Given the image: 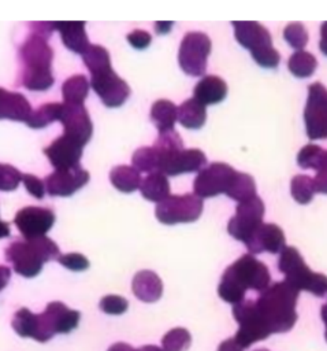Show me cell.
I'll list each match as a JSON object with an SVG mask.
<instances>
[{
    "label": "cell",
    "mask_w": 327,
    "mask_h": 351,
    "mask_svg": "<svg viewBox=\"0 0 327 351\" xmlns=\"http://www.w3.org/2000/svg\"><path fill=\"white\" fill-rule=\"evenodd\" d=\"M298 291L287 281H279L263 291L254 300L257 318L270 335L290 330L297 321Z\"/></svg>",
    "instance_id": "obj_1"
},
{
    "label": "cell",
    "mask_w": 327,
    "mask_h": 351,
    "mask_svg": "<svg viewBox=\"0 0 327 351\" xmlns=\"http://www.w3.org/2000/svg\"><path fill=\"white\" fill-rule=\"evenodd\" d=\"M270 282L271 276L267 266L252 254H245L224 270L218 293L224 302L237 304L244 300L248 289L261 293L270 287Z\"/></svg>",
    "instance_id": "obj_2"
},
{
    "label": "cell",
    "mask_w": 327,
    "mask_h": 351,
    "mask_svg": "<svg viewBox=\"0 0 327 351\" xmlns=\"http://www.w3.org/2000/svg\"><path fill=\"white\" fill-rule=\"evenodd\" d=\"M53 51L45 38L31 34L19 48L21 82L30 90H47L53 82L52 74Z\"/></svg>",
    "instance_id": "obj_3"
},
{
    "label": "cell",
    "mask_w": 327,
    "mask_h": 351,
    "mask_svg": "<svg viewBox=\"0 0 327 351\" xmlns=\"http://www.w3.org/2000/svg\"><path fill=\"white\" fill-rule=\"evenodd\" d=\"M60 256V250L49 237L15 240L5 248V259L14 270L27 278L36 277L44 263Z\"/></svg>",
    "instance_id": "obj_4"
},
{
    "label": "cell",
    "mask_w": 327,
    "mask_h": 351,
    "mask_svg": "<svg viewBox=\"0 0 327 351\" xmlns=\"http://www.w3.org/2000/svg\"><path fill=\"white\" fill-rule=\"evenodd\" d=\"M278 269L285 274V281L298 292L306 291L317 298L327 295V276L312 271L296 247L286 245L280 251Z\"/></svg>",
    "instance_id": "obj_5"
},
{
    "label": "cell",
    "mask_w": 327,
    "mask_h": 351,
    "mask_svg": "<svg viewBox=\"0 0 327 351\" xmlns=\"http://www.w3.org/2000/svg\"><path fill=\"white\" fill-rule=\"evenodd\" d=\"M235 40L246 49L250 51L253 60L265 69H275L279 64L280 55L272 47L270 32L260 23L253 21H234Z\"/></svg>",
    "instance_id": "obj_6"
},
{
    "label": "cell",
    "mask_w": 327,
    "mask_h": 351,
    "mask_svg": "<svg viewBox=\"0 0 327 351\" xmlns=\"http://www.w3.org/2000/svg\"><path fill=\"white\" fill-rule=\"evenodd\" d=\"M79 311L68 308L62 302H51L44 313L37 314L34 340L45 343L57 333H70L78 326Z\"/></svg>",
    "instance_id": "obj_7"
},
{
    "label": "cell",
    "mask_w": 327,
    "mask_h": 351,
    "mask_svg": "<svg viewBox=\"0 0 327 351\" xmlns=\"http://www.w3.org/2000/svg\"><path fill=\"white\" fill-rule=\"evenodd\" d=\"M211 38L201 32H189L181 41L178 51L179 67L193 77H204L207 59L211 53Z\"/></svg>",
    "instance_id": "obj_8"
},
{
    "label": "cell",
    "mask_w": 327,
    "mask_h": 351,
    "mask_svg": "<svg viewBox=\"0 0 327 351\" xmlns=\"http://www.w3.org/2000/svg\"><path fill=\"white\" fill-rule=\"evenodd\" d=\"M202 213V200L194 193L170 195L157 203L155 214L164 225L194 222Z\"/></svg>",
    "instance_id": "obj_9"
},
{
    "label": "cell",
    "mask_w": 327,
    "mask_h": 351,
    "mask_svg": "<svg viewBox=\"0 0 327 351\" xmlns=\"http://www.w3.org/2000/svg\"><path fill=\"white\" fill-rule=\"evenodd\" d=\"M157 154V171L164 176H179L183 173L200 171L207 165L205 154L198 148L190 149H159L153 147Z\"/></svg>",
    "instance_id": "obj_10"
},
{
    "label": "cell",
    "mask_w": 327,
    "mask_h": 351,
    "mask_svg": "<svg viewBox=\"0 0 327 351\" xmlns=\"http://www.w3.org/2000/svg\"><path fill=\"white\" fill-rule=\"evenodd\" d=\"M304 121L306 136L311 140L327 138V89L320 82L308 86Z\"/></svg>",
    "instance_id": "obj_11"
},
{
    "label": "cell",
    "mask_w": 327,
    "mask_h": 351,
    "mask_svg": "<svg viewBox=\"0 0 327 351\" xmlns=\"http://www.w3.org/2000/svg\"><path fill=\"white\" fill-rule=\"evenodd\" d=\"M264 203L259 196L238 203L235 214L231 217L227 225V232L230 236L245 243L264 223Z\"/></svg>",
    "instance_id": "obj_12"
},
{
    "label": "cell",
    "mask_w": 327,
    "mask_h": 351,
    "mask_svg": "<svg viewBox=\"0 0 327 351\" xmlns=\"http://www.w3.org/2000/svg\"><path fill=\"white\" fill-rule=\"evenodd\" d=\"M90 86L99 95L103 104L115 108L120 107L130 96V88L111 66L90 74Z\"/></svg>",
    "instance_id": "obj_13"
},
{
    "label": "cell",
    "mask_w": 327,
    "mask_h": 351,
    "mask_svg": "<svg viewBox=\"0 0 327 351\" xmlns=\"http://www.w3.org/2000/svg\"><path fill=\"white\" fill-rule=\"evenodd\" d=\"M235 171L237 170H234L227 163H211L209 166L200 170L197 177L194 178V195L202 200L205 197H213L220 193H226Z\"/></svg>",
    "instance_id": "obj_14"
},
{
    "label": "cell",
    "mask_w": 327,
    "mask_h": 351,
    "mask_svg": "<svg viewBox=\"0 0 327 351\" xmlns=\"http://www.w3.org/2000/svg\"><path fill=\"white\" fill-rule=\"evenodd\" d=\"M233 315L239 328L234 336L237 343L245 350L256 341H261L270 336L267 329L257 318L254 300H242L233 307Z\"/></svg>",
    "instance_id": "obj_15"
},
{
    "label": "cell",
    "mask_w": 327,
    "mask_h": 351,
    "mask_svg": "<svg viewBox=\"0 0 327 351\" xmlns=\"http://www.w3.org/2000/svg\"><path fill=\"white\" fill-rule=\"evenodd\" d=\"M14 223L23 239H37L45 236L47 232L53 226L55 214L52 210L45 207L27 206L16 213Z\"/></svg>",
    "instance_id": "obj_16"
},
{
    "label": "cell",
    "mask_w": 327,
    "mask_h": 351,
    "mask_svg": "<svg viewBox=\"0 0 327 351\" xmlns=\"http://www.w3.org/2000/svg\"><path fill=\"white\" fill-rule=\"evenodd\" d=\"M82 149L83 147L78 141L62 134L44 148V154L55 170H68L79 166Z\"/></svg>",
    "instance_id": "obj_17"
},
{
    "label": "cell",
    "mask_w": 327,
    "mask_h": 351,
    "mask_svg": "<svg viewBox=\"0 0 327 351\" xmlns=\"http://www.w3.org/2000/svg\"><path fill=\"white\" fill-rule=\"evenodd\" d=\"M89 173L81 166L68 170H55L45 180V191L51 196L67 197L89 181Z\"/></svg>",
    "instance_id": "obj_18"
},
{
    "label": "cell",
    "mask_w": 327,
    "mask_h": 351,
    "mask_svg": "<svg viewBox=\"0 0 327 351\" xmlns=\"http://www.w3.org/2000/svg\"><path fill=\"white\" fill-rule=\"evenodd\" d=\"M60 122L63 123V134L78 141L82 147L88 144L93 133V125L85 106H66L63 104V112Z\"/></svg>",
    "instance_id": "obj_19"
},
{
    "label": "cell",
    "mask_w": 327,
    "mask_h": 351,
    "mask_svg": "<svg viewBox=\"0 0 327 351\" xmlns=\"http://www.w3.org/2000/svg\"><path fill=\"white\" fill-rule=\"evenodd\" d=\"M250 254H280L286 247L283 230L275 223H263L245 243Z\"/></svg>",
    "instance_id": "obj_20"
},
{
    "label": "cell",
    "mask_w": 327,
    "mask_h": 351,
    "mask_svg": "<svg viewBox=\"0 0 327 351\" xmlns=\"http://www.w3.org/2000/svg\"><path fill=\"white\" fill-rule=\"evenodd\" d=\"M31 112L33 108L22 93L0 88V119L27 122Z\"/></svg>",
    "instance_id": "obj_21"
},
{
    "label": "cell",
    "mask_w": 327,
    "mask_h": 351,
    "mask_svg": "<svg viewBox=\"0 0 327 351\" xmlns=\"http://www.w3.org/2000/svg\"><path fill=\"white\" fill-rule=\"evenodd\" d=\"M131 289L140 300L145 303H153L161 298L163 284L155 271L141 270L134 276Z\"/></svg>",
    "instance_id": "obj_22"
},
{
    "label": "cell",
    "mask_w": 327,
    "mask_h": 351,
    "mask_svg": "<svg viewBox=\"0 0 327 351\" xmlns=\"http://www.w3.org/2000/svg\"><path fill=\"white\" fill-rule=\"evenodd\" d=\"M227 95V84L218 75H204L194 86L193 99L202 106L218 104Z\"/></svg>",
    "instance_id": "obj_23"
},
{
    "label": "cell",
    "mask_w": 327,
    "mask_h": 351,
    "mask_svg": "<svg viewBox=\"0 0 327 351\" xmlns=\"http://www.w3.org/2000/svg\"><path fill=\"white\" fill-rule=\"evenodd\" d=\"M55 30H59L62 41L70 51L82 55L89 47V38L85 32V22H53Z\"/></svg>",
    "instance_id": "obj_24"
},
{
    "label": "cell",
    "mask_w": 327,
    "mask_h": 351,
    "mask_svg": "<svg viewBox=\"0 0 327 351\" xmlns=\"http://www.w3.org/2000/svg\"><path fill=\"white\" fill-rule=\"evenodd\" d=\"M140 192L142 197H145L149 202L160 203L166 197H168L170 193V182L167 180V176H164L160 171L149 173L140 185Z\"/></svg>",
    "instance_id": "obj_25"
},
{
    "label": "cell",
    "mask_w": 327,
    "mask_h": 351,
    "mask_svg": "<svg viewBox=\"0 0 327 351\" xmlns=\"http://www.w3.org/2000/svg\"><path fill=\"white\" fill-rule=\"evenodd\" d=\"M151 119L159 133L174 130V125L178 121V107L170 100L160 99L151 107Z\"/></svg>",
    "instance_id": "obj_26"
},
{
    "label": "cell",
    "mask_w": 327,
    "mask_h": 351,
    "mask_svg": "<svg viewBox=\"0 0 327 351\" xmlns=\"http://www.w3.org/2000/svg\"><path fill=\"white\" fill-rule=\"evenodd\" d=\"M90 84L83 74H77L66 80L62 85L63 104L66 106H83V101L89 93Z\"/></svg>",
    "instance_id": "obj_27"
},
{
    "label": "cell",
    "mask_w": 327,
    "mask_h": 351,
    "mask_svg": "<svg viewBox=\"0 0 327 351\" xmlns=\"http://www.w3.org/2000/svg\"><path fill=\"white\" fill-rule=\"evenodd\" d=\"M207 119L205 106L196 99H187L178 107V122L186 129H200Z\"/></svg>",
    "instance_id": "obj_28"
},
{
    "label": "cell",
    "mask_w": 327,
    "mask_h": 351,
    "mask_svg": "<svg viewBox=\"0 0 327 351\" xmlns=\"http://www.w3.org/2000/svg\"><path fill=\"white\" fill-rule=\"evenodd\" d=\"M224 195H227L233 200H237L238 203L246 202V200L257 196L256 182L252 176H249L246 173L235 171V174L230 182V186L227 188Z\"/></svg>",
    "instance_id": "obj_29"
},
{
    "label": "cell",
    "mask_w": 327,
    "mask_h": 351,
    "mask_svg": "<svg viewBox=\"0 0 327 351\" xmlns=\"http://www.w3.org/2000/svg\"><path fill=\"white\" fill-rule=\"evenodd\" d=\"M111 184L120 192L130 193L140 188L141 176L133 166H116L109 173Z\"/></svg>",
    "instance_id": "obj_30"
},
{
    "label": "cell",
    "mask_w": 327,
    "mask_h": 351,
    "mask_svg": "<svg viewBox=\"0 0 327 351\" xmlns=\"http://www.w3.org/2000/svg\"><path fill=\"white\" fill-rule=\"evenodd\" d=\"M63 112L62 103H47L40 106L31 112L26 125L31 129H41L51 125L55 121H60Z\"/></svg>",
    "instance_id": "obj_31"
},
{
    "label": "cell",
    "mask_w": 327,
    "mask_h": 351,
    "mask_svg": "<svg viewBox=\"0 0 327 351\" xmlns=\"http://www.w3.org/2000/svg\"><path fill=\"white\" fill-rule=\"evenodd\" d=\"M317 66L316 58L306 51H296L287 60L289 71L298 78L311 77Z\"/></svg>",
    "instance_id": "obj_32"
},
{
    "label": "cell",
    "mask_w": 327,
    "mask_h": 351,
    "mask_svg": "<svg viewBox=\"0 0 327 351\" xmlns=\"http://www.w3.org/2000/svg\"><path fill=\"white\" fill-rule=\"evenodd\" d=\"M290 192L293 199L300 203V204H308L312 202L313 195H315V185H313V178L305 174H298L293 177L290 182Z\"/></svg>",
    "instance_id": "obj_33"
},
{
    "label": "cell",
    "mask_w": 327,
    "mask_h": 351,
    "mask_svg": "<svg viewBox=\"0 0 327 351\" xmlns=\"http://www.w3.org/2000/svg\"><path fill=\"white\" fill-rule=\"evenodd\" d=\"M190 343V333L185 328H174L161 339V351H187Z\"/></svg>",
    "instance_id": "obj_34"
},
{
    "label": "cell",
    "mask_w": 327,
    "mask_h": 351,
    "mask_svg": "<svg viewBox=\"0 0 327 351\" xmlns=\"http://www.w3.org/2000/svg\"><path fill=\"white\" fill-rule=\"evenodd\" d=\"M82 59H83L86 69L90 71V74L97 70L111 66V59H109L108 51L100 45L90 44V47L82 53Z\"/></svg>",
    "instance_id": "obj_35"
},
{
    "label": "cell",
    "mask_w": 327,
    "mask_h": 351,
    "mask_svg": "<svg viewBox=\"0 0 327 351\" xmlns=\"http://www.w3.org/2000/svg\"><path fill=\"white\" fill-rule=\"evenodd\" d=\"M36 318L37 314H33L29 308H19L12 318L14 330L22 337H34L36 333Z\"/></svg>",
    "instance_id": "obj_36"
},
{
    "label": "cell",
    "mask_w": 327,
    "mask_h": 351,
    "mask_svg": "<svg viewBox=\"0 0 327 351\" xmlns=\"http://www.w3.org/2000/svg\"><path fill=\"white\" fill-rule=\"evenodd\" d=\"M131 163L138 173L157 171V154L153 147H141L133 154Z\"/></svg>",
    "instance_id": "obj_37"
},
{
    "label": "cell",
    "mask_w": 327,
    "mask_h": 351,
    "mask_svg": "<svg viewBox=\"0 0 327 351\" xmlns=\"http://www.w3.org/2000/svg\"><path fill=\"white\" fill-rule=\"evenodd\" d=\"M326 149L316 144H308L302 147L297 155V163L302 169H313L317 170L323 160Z\"/></svg>",
    "instance_id": "obj_38"
},
{
    "label": "cell",
    "mask_w": 327,
    "mask_h": 351,
    "mask_svg": "<svg viewBox=\"0 0 327 351\" xmlns=\"http://www.w3.org/2000/svg\"><path fill=\"white\" fill-rule=\"evenodd\" d=\"M283 38L294 49L302 51V48L308 44V32L304 25L298 22L289 23L283 30Z\"/></svg>",
    "instance_id": "obj_39"
},
{
    "label": "cell",
    "mask_w": 327,
    "mask_h": 351,
    "mask_svg": "<svg viewBox=\"0 0 327 351\" xmlns=\"http://www.w3.org/2000/svg\"><path fill=\"white\" fill-rule=\"evenodd\" d=\"M22 181V173L11 165L0 163V191L8 192L18 188Z\"/></svg>",
    "instance_id": "obj_40"
},
{
    "label": "cell",
    "mask_w": 327,
    "mask_h": 351,
    "mask_svg": "<svg viewBox=\"0 0 327 351\" xmlns=\"http://www.w3.org/2000/svg\"><path fill=\"white\" fill-rule=\"evenodd\" d=\"M129 307V302L119 295H107L100 300V308L105 314L119 315L123 314Z\"/></svg>",
    "instance_id": "obj_41"
},
{
    "label": "cell",
    "mask_w": 327,
    "mask_h": 351,
    "mask_svg": "<svg viewBox=\"0 0 327 351\" xmlns=\"http://www.w3.org/2000/svg\"><path fill=\"white\" fill-rule=\"evenodd\" d=\"M59 263L71 271H83L89 267V261L82 254L70 252L57 258Z\"/></svg>",
    "instance_id": "obj_42"
},
{
    "label": "cell",
    "mask_w": 327,
    "mask_h": 351,
    "mask_svg": "<svg viewBox=\"0 0 327 351\" xmlns=\"http://www.w3.org/2000/svg\"><path fill=\"white\" fill-rule=\"evenodd\" d=\"M22 182L25 184L26 191L36 199H42L45 195V184L38 177L33 174H22Z\"/></svg>",
    "instance_id": "obj_43"
},
{
    "label": "cell",
    "mask_w": 327,
    "mask_h": 351,
    "mask_svg": "<svg viewBox=\"0 0 327 351\" xmlns=\"http://www.w3.org/2000/svg\"><path fill=\"white\" fill-rule=\"evenodd\" d=\"M127 41L135 49H145V48L149 47V44L152 41V37L148 32L137 29V30H133L127 34Z\"/></svg>",
    "instance_id": "obj_44"
},
{
    "label": "cell",
    "mask_w": 327,
    "mask_h": 351,
    "mask_svg": "<svg viewBox=\"0 0 327 351\" xmlns=\"http://www.w3.org/2000/svg\"><path fill=\"white\" fill-rule=\"evenodd\" d=\"M315 191L319 193L327 195V151L324 152L320 167L316 170V176L313 178Z\"/></svg>",
    "instance_id": "obj_45"
},
{
    "label": "cell",
    "mask_w": 327,
    "mask_h": 351,
    "mask_svg": "<svg viewBox=\"0 0 327 351\" xmlns=\"http://www.w3.org/2000/svg\"><path fill=\"white\" fill-rule=\"evenodd\" d=\"M31 27V34H36V36H40L42 38H48L52 32L55 30V25L53 22H34L30 25Z\"/></svg>",
    "instance_id": "obj_46"
},
{
    "label": "cell",
    "mask_w": 327,
    "mask_h": 351,
    "mask_svg": "<svg viewBox=\"0 0 327 351\" xmlns=\"http://www.w3.org/2000/svg\"><path fill=\"white\" fill-rule=\"evenodd\" d=\"M218 351H244V348L237 343L234 337H230L220 343Z\"/></svg>",
    "instance_id": "obj_47"
},
{
    "label": "cell",
    "mask_w": 327,
    "mask_h": 351,
    "mask_svg": "<svg viewBox=\"0 0 327 351\" xmlns=\"http://www.w3.org/2000/svg\"><path fill=\"white\" fill-rule=\"evenodd\" d=\"M319 48L323 52V55L327 56V22H324L320 26V43H319Z\"/></svg>",
    "instance_id": "obj_48"
},
{
    "label": "cell",
    "mask_w": 327,
    "mask_h": 351,
    "mask_svg": "<svg viewBox=\"0 0 327 351\" xmlns=\"http://www.w3.org/2000/svg\"><path fill=\"white\" fill-rule=\"evenodd\" d=\"M11 277V270L7 266H0V291L8 284Z\"/></svg>",
    "instance_id": "obj_49"
},
{
    "label": "cell",
    "mask_w": 327,
    "mask_h": 351,
    "mask_svg": "<svg viewBox=\"0 0 327 351\" xmlns=\"http://www.w3.org/2000/svg\"><path fill=\"white\" fill-rule=\"evenodd\" d=\"M172 27V22H156L155 30L157 34H167Z\"/></svg>",
    "instance_id": "obj_50"
},
{
    "label": "cell",
    "mask_w": 327,
    "mask_h": 351,
    "mask_svg": "<svg viewBox=\"0 0 327 351\" xmlns=\"http://www.w3.org/2000/svg\"><path fill=\"white\" fill-rule=\"evenodd\" d=\"M108 351H137V350H134L130 344H127V343H115V344H112L109 348H108Z\"/></svg>",
    "instance_id": "obj_51"
},
{
    "label": "cell",
    "mask_w": 327,
    "mask_h": 351,
    "mask_svg": "<svg viewBox=\"0 0 327 351\" xmlns=\"http://www.w3.org/2000/svg\"><path fill=\"white\" fill-rule=\"evenodd\" d=\"M10 236V225L0 219V239Z\"/></svg>",
    "instance_id": "obj_52"
},
{
    "label": "cell",
    "mask_w": 327,
    "mask_h": 351,
    "mask_svg": "<svg viewBox=\"0 0 327 351\" xmlns=\"http://www.w3.org/2000/svg\"><path fill=\"white\" fill-rule=\"evenodd\" d=\"M320 315H322V319H323V322H324V325H326V333H324V336H326V340H327V303L322 306Z\"/></svg>",
    "instance_id": "obj_53"
},
{
    "label": "cell",
    "mask_w": 327,
    "mask_h": 351,
    "mask_svg": "<svg viewBox=\"0 0 327 351\" xmlns=\"http://www.w3.org/2000/svg\"><path fill=\"white\" fill-rule=\"evenodd\" d=\"M137 351H161V348H159L157 346H144V347L138 348Z\"/></svg>",
    "instance_id": "obj_54"
},
{
    "label": "cell",
    "mask_w": 327,
    "mask_h": 351,
    "mask_svg": "<svg viewBox=\"0 0 327 351\" xmlns=\"http://www.w3.org/2000/svg\"><path fill=\"white\" fill-rule=\"evenodd\" d=\"M256 351H268V350H256Z\"/></svg>",
    "instance_id": "obj_55"
}]
</instances>
